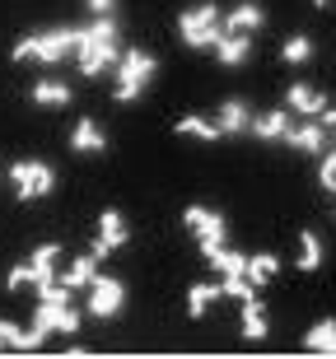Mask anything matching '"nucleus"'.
I'll use <instances>...</instances> for the list:
<instances>
[{"label":"nucleus","instance_id":"nucleus-1","mask_svg":"<svg viewBox=\"0 0 336 359\" xmlns=\"http://www.w3.org/2000/svg\"><path fill=\"white\" fill-rule=\"evenodd\" d=\"M75 56H80V75H108L112 66L121 61V33H117V19L112 14H94V24L80 28V47H75Z\"/></svg>","mask_w":336,"mask_h":359},{"label":"nucleus","instance_id":"nucleus-2","mask_svg":"<svg viewBox=\"0 0 336 359\" xmlns=\"http://www.w3.org/2000/svg\"><path fill=\"white\" fill-rule=\"evenodd\" d=\"M33 327H38L42 336H75L80 332V313L70 308V290L61 285V280H47V285H38V308H33Z\"/></svg>","mask_w":336,"mask_h":359},{"label":"nucleus","instance_id":"nucleus-3","mask_svg":"<svg viewBox=\"0 0 336 359\" xmlns=\"http://www.w3.org/2000/svg\"><path fill=\"white\" fill-rule=\"evenodd\" d=\"M80 47V28H42L14 42V61H38V66H56Z\"/></svg>","mask_w":336,"mask_h":359},{"label":"nucleus","instance_id":"nucleus-4","mask_svg":"<svg viewBox=\"0 0 336 359\" xmlns=\"http://www.w3.org/2000/svg\"><path fill=\"white\" fill-rule=\"evenodd\" d=\"M154 70H159V61H154L145 47L121 52V61H117V89H112V98H117V103H131V98H140V93H145V84L154 80Z\"/></svg>","mask_w":336,"mask_h":359},{"label":"nucleus","instance_id":"nucleus-5","mask_svg":"<svg viewBox=\"0 0 336 359\" xmlns=\"http://www.w3.org/2000/svg\"><path fill=\"white\" fill-rule=\"evenodd\" d=\"M220 33H224V14L206 0V5H191V10H182L177 14V38L187 42V47H215L220 42Z\"/></svg>","mask_w":336,"mask_h":359},{"label":"nucleus","instance_id":"nucleus-6","mask_svg":"<svg viewBox=\"0 0 336 359\" xmlns=\"http://www.w3.org/2000/svg\"><path fill=\"white\" fill-rule=\"evenodd\" d=\"M56 262H61V248H56V243H42V248H33V257H28V262H19V266L5 276V285H10V290H24V285H47V280H56Z\"/></svg>","mask_w":336,"mask_h":359},{"label":"nucleus","instance_id":"nucleus-7","mask_svg":"<svg viewBox=\"0 0 336 359\" xmlns=\"http://www.w3.org/2000/svg\"><path fill=\"white\" fill-rule=\"evenodd\" d=\"M182 224L191 229V238L201 243V252H215V248H224V238H229L224 215L210 210V205H187V210H182Z\"/></svg>","mask_w":336,"mask_h":359},{"label":"nucleus","instance_id":"nucleus-8","mask_svg":"<svg viewBox=\"0 0 336 359\" xmlns=\"http://www.w3.org/2000/svg\"><path fill=\"white\" fill-rule=\"evenodd\" d=\"M10 177H14V196L19 201H38V196H47V191L56 187V168L42 163V159H19Z\"/></svg>","mask_w":336,"mask_h":359},{"label":"nucleus","instance_id":"nucleus-9","mask_svg":"<svg viewBox=\"0 0 336 359\" xmlns=\"http://www.w3.org/2000/svg\"><path fill=\"white\" fill-rule=\"evenodd\" d=\"M126 304V285L117 276H94L89 280V313L94 318H117Z\"/></svg>","mask_w":336,"mask_h":359},{"label":"nucleus","instance_id":"nucleus-10","mask_svg":"<svg viewBox=\"0 0 336 359\" xmlns=\"http://www.w3.org/2000/svg\"><path fill=\"white\" fill-rule=\"evenodd\" d=\"M131 243V229H126V219H121V210H103L98 215V238H94V257L103 262V257H112L117 248H126Z\"/></svg>","mask_w":336,"mask_h":359},{"label":"nucleus","instance_id":"nucleus-11","mask_svg":"<svg viewBox=\"0 0 336 359\" xmlns=\"http://www.w3.org/2000/svg\"><path fill=\"white\" fill-rule=\"evenodd\" d=\"M285 145L290 149H304V154H318L323 159V149H327V126L318 117L309 121H290V131H285Z\"/></svg>","mask_w":336,"mask_h":359},{"label":"nucleus","instance_id":"nucleus-12","mask_svg":"<svg viewBox=\"0 0 336 359\" xmlns=\"http://www.w3.org/2000/svg\"><path fill=\"white\" fill-rule=\"evenodd\" d=\"M285 107L299 112V117H323V112H327V93L313 89L309 80H295L290 89H285Z\"/></svg>","mask_w":336,"mask_h":359},{"label":"nucleus","instance_id":"nucleus-13","mask_svg":"<svg viewBox=\"0 0 336 359\" xmlns=\"http://www.w3.org/2000/svg\"><path fill=\"white\" fill-rule=\"evenodd\" d=\"M70 149L75 154H103L108 149V135H103V126H98L94 117L75 121V131H70Z\"/></svg>","mask_w":336,"mask_h":359},{"label":"nucleus","instance_id":"nucleus-14","mask_svg":"<svg viewBox=\"0 0 336 359\" xmlns=\"http://www.w3.org/2000/svg\"><path fill=\"white\" fill-rule=\"evenodd\" d=\"M42 341H47V336L38 332V327H19V322H5L0 318V355H5V350H38Z\"/></svg>","mask_w":336,"mask_h":359},{"label":"nucleus","instance_id":"nucleus-15","mask_svg":"<svg viewBox=\"0 0 336 359\" xmlns=\"http://www.w3.org/2000/svg\"><path fill=\"white\" fill-rule=\"evenodd\" d=\"M215 126L224 135L248 131V126H253V112H248V103H243V98H224V103H220V112H215Z\"/></svg>","mask_w":336,"mask_h":359},{"label":"nucleus","instance_id":"nucleus-16","mask_svg":"<svg viewBox=\"0 0 336 359\" xmlns=\"http://www.w3.org/2000/svg\"><path fill=\"white\" fill-rule=\"evenodd\" d=\"M215 56L224 61V66H243V61L253 56V42H248V33H220Z\"/></svg>","mask_w":336,"mask_h":359},{"label":"nucleus","instance_id":"nucleus-17","mask_svg":"<svg viewBox=\"0 0 336 359\" xmlns=\"http://www.w3.org/2000/svg\"><path fill=\"white\" fill-rule=\"evenodd\" d=\"M98 276V257L94 252H84V257H75L66 271H61V285L66 290H89V280Z\"/></svg>","mask_w":336,"mask_h":359},{"label":"nucleus","instance_id":"nucleus-18","mask_svg":"<svg viewBox=\"0 0 336 359\" xmlns=\"http://www.w3.org/2000/svg\"><path fill=\"white\" fill-rule=\"evenodd\" d=\"M262 24H267V10L262 5H238V10H229L224 33H257Z\"/></svg>","mask_w":336,"mask_h":359},{"label":"nucleus","instance_id":"nucleus-19","mask_svg":"<svg viewBox=\"0 0 336 359\" xmlns=\"http://www.w3.org/2000/svg\"><path fill=\"white\" fill-rule=\"evenodd\" d=\"M290 107L285 112H262V117H253V135H262V140H285V131H290Z\"/></svg>","mask_w":336,"mask_h":359},{"label":"nucleus","instance_id":"nucleus-20","mask_svg":"<svg viewBox=\"0 0 336 359\" xmlns=\"http://www.w3.org/2000/svg\"><path fill=\"white\" fill-rule=\"evenodd\" d=\"M33 103H38V107H66L70 103V84H61V80H38V84H33Z\"/></svg>","mask_w":336,"mask_h":359},{"label":"nucleus","instance_id":"nucleus-21","mask_svg":"<svg viewBox=\"0 0 336 359\" xmlns=\"http://www.w3.org/2000/svg\"><path fill=\"white\" fill-rule=\"evenodd\" d=\"M215 299H224L220 285H191V290H187V318H206Z\"/></svg>","mask_w":336,"mask_h":359},{"label":"nucleus","instance_id":"nucleus-22","mask_svg":"<svg viewBox=\"0 0 336 359\" xmlns=\"http://www.w3.org/2000/svg\"><path fill=\"white\" fill-rule=\"evenodd\" d=\"M243 336L248 341H267V313L257 299H243Z\"/></svg>","mask_w":336,"mask_h":359},{"label":"nucleus","instance_id":"nucleus-23","mask_svg":"<svg viewBox=\"0 0 336 359\" xmlns=\"http://www.w3.org/2000/svg\"><path fill=\"white\" fill-rule=\"evenodd\" d=\"M206 262H210L220 276H248V257H243V252H229V248H215V252H206Z\"/></svg>","mask_w":336,"mask_h":359},{"label":"nucleus","instance_id":"nucleus-24","mask_svg":"<svg viewBox=\"0 0 336 359\" xmlns=\"http://www.w3.org/2000/svg\"><path fill=\"white\" fill-rule=\"evenodd\" d=\"M304 346L313 355H336V322H318L309 336H304Z\"/></svg>","mask_w":336,"mask_h":359},{"label":"nucleus","instance_id":"nucleus-25","mask_svg":"<svg viewBox=\"0 0 336 359\" xmlns=\"http://www.w3.org/2000/svg\"><path fill=\"white\" fill-rule=\"evenodd\" d=\"M318 262H323V238L313 229H304L299 233V271H318Z\"/></svg>","mask_w":336,"mask_h":359},{"label":"nucleus","instance_id":"nucleus-26","mask_svg":"<svg viewBox=\"0 0 336 359\" xmlns=\"http://www.w3.org/2000/svg\"><path fill=\"white\" fill-rule=\"evenodd\" d=\"M177 135H191V140H220V126H215V117L206 121V117H182L177 121Z\"/></svg>","mask_w":336,"mask_h":359},{"label":"nucleus","instance_id":"nucleus-27","mask_svg":"<svg viewBox=\"0 0 336 359\" xmlns=\"http://www.w3.org/2000/svg\"><path fill=\"white\" fill-rule=\"evenodd\" d=\"M276 271H281V262H276L271 252L248 257V280H253V285H271V280H276Z\"/></svg>","mask_w":336,"mask_h":359},{"label":"nucleus","instance_id":"nucleus-28","mask_svg":"<svg viewBox=\"0 0 336 359\" xmlns=\"http://www.w3.org/2000/svg\"><path fill=\"white\" fill-rule=\"evenodd\" d=\"M220 290H224V299H257V285L248 276H220Z\"/></svg>","mask_w":336,"mask_h":359},{"label":"nucleus","instance_id":"nucleus-29","mask_svg":"<svg viewBox=\"0 0 336 359\" xmlns=\"http://www.w3.org/2000/svg\"><path fill=\"white\" fill-rule=\"evenodd\" d=\"M309 56H313V42L304 38V33H295V38H290V42L281 47V61H290V66H304Z\"/></svg>","mask_w":336,"mask_h":359},{"label":"nucleus","instance_id":"nucleus-30","mask_svg":"<svg viewBox=\"0 0 336 359\" xmlns=\"http://www.w3.org/2000/svg\"><path fill=\"white\" fill-rule=\"evenodd\" d=\"M318 182L327 191H336V149H323V163H318Z\"/></svg>","mask_w":336,"mask_h":359},{"label":"nucleus","instance_id":"nucleus-31","mask_svg":"<svg viewBox=\"0 0 336 359\" xmlns=\"http://www.w3.org/2000/svg\"><path fill=\"white\" fill-rule=\"evenodd\" d=\"M84 5H89L94 14H112V10H117V0H84Z\"/></svg>","mask_w":336,"mask_h":359},{"label":"nucleus","instance_id":"nucleus-32","mask_svg":"<svg viewBox=\"0 0 336 359\" xmlns=\"http://www.w3.org/2000/svg\"><path fill=\"white\" fill-rule=\"evenodd\" d=\"M323 126H327V135L336 140V107H327V112H323Z\"/></svg>","mask_w":336,"mask_h":359},{"label":"nucleus","instance_id":"nucleus-33","mask_svg":"<svg viewBox=\"0 0 336 359\" xmlns=\"http://www.w3.org/2000/svg\"><path fill=\"white\" fill-rule=\"evenodd\" d=\"M313 5H332V0H313Z\"/></svg>","mask_w":336,"mask_h":359}]
</instances>
